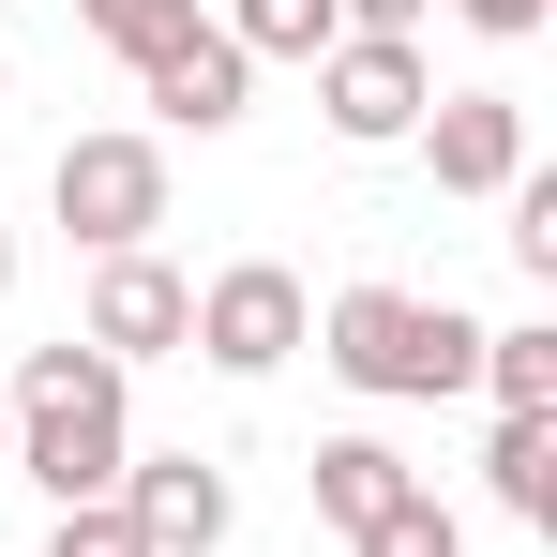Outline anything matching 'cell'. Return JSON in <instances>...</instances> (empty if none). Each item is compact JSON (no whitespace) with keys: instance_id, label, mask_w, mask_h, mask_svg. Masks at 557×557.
<instances>
[{"instance_id":"obj_1","label":"cell","mask_w":557,"mask_h":557,"mask_svg":"<svg viewBox=\"0 0 557 557\" xmlns=\"http://www.w3.org/2000/svg\"><path fill=\"white\" fill-rule=\"evenodd\" d=\"M121 467H136V392L106 347H30L15 362V437H0V482H46V512H91L121 497Z\"/></svg>"},{"instance_id":"obj_2","label":"cell","mask_w":557,"mask_h":557,"mask_svg":"<svg viewBox=\"0 0 557 557\" xmlns=\"http://www.w3.org/2000/svg\"><path fill=\"white\" fill-rule=\"evenodd\" d=\"M301 347L347 376V392H376V407L482 392V317H467V301H422V286H347V301H332Z\"/></svg>"},{"instance_id":"obj_3","label":"cell","mask_w":557,"mask_h":557,"mask_svg":"<svg viewBox=\"0 0 557 557\" xmlns=\"http://www.w3.org/2000/svg\"><path fill=\"white\" fill-rule=\"evenodd\" d=\"M46 211H61L76 257H151V226H166V136H61Z\"/></svg>"},{"instance_id":"obj_4","label":"cell","mask_w":557,"mask_h":557,"mask_svg":"<svg viewBox=\"0 0 557 557\" xmlns=\"http://www.w3.org/2000/svg\"><path fill=\"white\" fill-rule=\"evenodd\" d=\"M301 332H317V301H301V272H286V257L211 272V286H196V317H182V347H196L211 376H272V362H301Z\"/></svg>"},{"instance_id":"obj_5","label":"cell","mask_w":557,"mask_h":557,"mask_svg":"<svg viewBox=\"0 0 557 557\" xmlns=\"http://www.w3.org/2000/svg\"><path fill=\"white\" fill-rule=\"evenodd\" d=\"M317 106H332V136H347V151H407V136H422V106H437V76H422V46L347 30V46L317 61Z\"/></svg>"},{"instance_id":"obj_6","label":"cell","mask_w":557,"mask_h":557,"mask_svg":"<svg viewBox=\"0 0 557 557\" xmlns=\"http://www.w3.org/2000/svg\"><path fill=\"white\" fill-rule=\"evenodd\" d=\"M182 317H196V286L166 272V257H91V301H76V347H106V362L136 376V362H182Z\"/></svg>"},{"instance_id":"obj_7","label":"cell","mask_w":557,"mask_h":557,"mask_svg":"<svg viewBox=\"0 0 557 557\" xmlns=\"http://www.w3.org/2000/svg\"><path fill=\"white\" fill-rule=\"evenodd\" d=\"M121 528H136L151 557H226L242 497H226L211 453H136V467H121Z\"/></svg>"},{"instance_id":"obj_8","label":"cell","mask_w":557,"mask_h":557,"mask_svg":"<svg viewBox=\"0 0 557 557\" xmlns=\"http://www.w3.org/2000/svg\"><path fill=\"white\" fill-rule=\"evenodd\" d=\"M422 166H437V196H512L528 182V106L512 91H437L422 106Z\"/></svg>"},{"instance_id":"obj_9","label":"cell","mask_w":557,"mask_h":557,"mask_svg":"<svg viewBox=\"0 0 557 557\" xmlns=\"http://www.w3.org/2000/svg\"><path fill=\"white\" fill-rule=\"evenodd\" d=\"M136 91H151V121H166V136H226V121L257 106V61L196 15L182 46H151V61H136Z\"/></svg>"},{"instance_id":"obj_10","label":"cell","mask_w":557,"mask_h":557,"mask_svg":"<svg viewBox=\"0 0 557 557\" xmlns=\"http://www.w3.org/2000/svg\"><path fill=\"white\" fill-rule=\"evenodd\" d=\"M301 482H317V528H347V543H362L392 497H422V467L392 453V437H317V467H301Z\"/></svg>"},{"instance_id":"obj_11","label":"cell","mask_w":557,"mask_h":557,"mask_svg":"<svg viewBox=\"0 0 557 557\" xmlns=\"http://www.w3.org/2000/svg\"><path fill=\"white\" fill-rule=\"evenodd\" d=\"M482 497H497L512 528H557V422H497V437H482Z\"/></svg>"},{"instance_id":"obj_12","label":"cell","mask_w":557,"mask_h":557,"mask_svg":"<svg viewBox=\"0 0 557 557\" xmlns=\"http://www.w3.org/2000/svg\"><path fill=\"white\" fill-rule=\"evenodd\" d=\"M211 30H226L242 61H332V46H347V15H332V0H226Z\"/></svg>"},{"instance_id":"obj_13","label":"cell","mask_w":557,"mask_h":557,"mask_svg":"<svg viewBox=\"0 0 557 557\" xmlns=\"http://www.w3.org/2000/svg\"><path fill=\"white\" fill-rule=\"evenodd\" d=\"M482 392H497V422H557V332L543 317L482 332Z\"/></svg>"},{"instance_id":"obj_14","label":"cell","mask_w":557,"mask_h":557,"mask_svg":"<svg viewBox=\"0 0 557 557\" xmlns=\"http://www.w3.org/2000/svg\"><path fill=\"white\" fill-rule=\"evenodd\" d=\"M211 0H76V30H91L106 61H151V46H182Z\"/></svg>"},{"instance_id":"obj_15","label":"cell","mask_w":557,"mask_h":557,"mask_svg":"<svg viewBox=\"0 0 557 557\" xmlns=\"http://www.w3.org/2000/svg\"><path fill=\"white\" fill-rule=\"evenodd\" d=\"M347 557H467V528H453V497L422 482V497H392V512H376V528H362Z\"/></svg>"},{"instance_id":"obj_16","label":"cell","mask_w":557,"mask_h":557,"mask_svg":"<svg viewBox=\"0 0 557 557\" xmlns=\"http://www.w3.org/2000/svg\"><path fill=\"white\" fill-rule=\"evenodd\" d=\"M46 557H151V543L121 528V497H91V512H46Z\"/></svg>"},{"instance_id":"obj_17","label":"cell","mask_w":557,"mask_h":557,"mask_svg":"<svg viewBox=\"0 0 557 557\" xmlns=\"http://www.w3.org/2000/svg\"><path fill=\"white\" fill-rule=\"evenodd\" d=\"M512 257H528V272L557 286V182H543V166H528V182H512Z\"/></svg>"},{"instance_id":"obj_18","label":"cell","mask_w":557,"mask_h":557,"mask_svg":"<svg viewBox=\"0 0 557 557\" xmlns=\"http://www.w3.org/2000/svg\"><path fill=\"white\" fill-rule=\"evenodd\" d=\"M453 15H467V30H482V46H528V30H543L557 0H453Z\"/></svg>"},{"instance_id":"obj_19","label":"cell","mask_w":557,"mask_h":557,"mask_svg":"<svg viewBox=\"0 0 557 557\" xmlns=\"http://www.w3.org/2000/svg\"><path fill=\"white\" fill-rule=\"evenodd\" d=\"M332 15H347V30H392V46H422V15H437V0H332Z\"/></svg>"},{"instance_id":"obj_20","label":"cell","mask_w":557,"mask_h":557,"mask_svg":"<svg viewBox=\"0 0 557 557\" xmlns=\"http://www.w3.org/2000/svg\"><path fill=\"white\" fill-rule=\"evenodd\" d=\"M0 301H15V226H0Z\"/></svg>"},{"instance_id":"obj_21","label":"cell","mask_w":557,"mask_h":557,"mask_svg":"<svg viewBox=\"0 0 557 557\" xmlns=\"http://www.w3.org/2000/svg\"><path fill=\"white\" fill-rule=\"evenodd\" d=\"M0 106H15V61H0Z\"/></svg>"}]
</instances>
